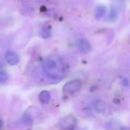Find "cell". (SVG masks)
Wrapping results in <instances>:
<instances>
[{"label":"cell","mask_w":130,"mask_h":130,"mask_svg":"<svg viewBox=\"0 0 130 130\" xmlns=\"http://www.w3.org/2000/svg\"><path fill=\"white\" fill-rule=\"evenodd\" d=\"M45 74L56 80L63 79L67 75V66L64 59L59 56L49 57L43 66Z\"/></svg>","instance_id":"obj_1"},{"label":"cell","mask_w":130,"mask_h":130,"mask_svg":"<svg viewBox=\"0 0 130 130\" xmlns=\"http://www.w3.org/2000/svg\"><path fill=\"white\" fill-rule=\"evenodd\" d=\"M82 85V84L80 80H73L65 84L62 91L66 95H72L81 90Z\"/></svg>","instance_id":"obj_2"},{"label":"cell","mask_w":130,"mask_h":130,"mask_svg":"<svg viewBox=\"0 0 130 130\" xmlns=\"http://www.w3.org/2000/svg\"><path fill=\"white\" fill-rule=\"evenodd\" d=\"M76 124V119L72 116H68L61 120L59 126L60 130H75Z\"/></svg>","instance_id":"obj_3"},{"label":"cell","mask_w":130,"mask_h":130,"mask_svg":"<svg viewBox=\"0 0 130 130\" xmlns=\"http://www.w3.org/2000/svg\"><path fill=\"white\" fill-rule=\"evenodd\" d=\"M76 47L78 51L83 54H87L91 50V45L90 42L86 39H79L76 42Z\"/></svg>","instance_id":"obj_4"},{"label":"cell","mask_w":130,"mask_h":130,"mask_svg":"<svg viewBox=\"0 0 130 130\" xmlns=\"http://www.w3.org/2000/svg\"><path fill=\"white\" fill-rule=\"evenodd\" d=\"M5 60L7 63L10 66H14L17 65L19 62V57L16 53L14 51L9 50L5 54Z\"/></svg>","instance_id":"obj_5"},{"label":"cell","mask_w":130,"mask_h":130,"mask_svg":"<svg viewBox=\"0 0 130 130\" xmlns=\"http://www.w3.org/2000/svg\"><path fill=\"white\" fill-rule=\"evenodd\" d=\"M93 108L98 113H104L106 111V104L102 100H96L93 103Z\"/></svg>","instance_id":"obj_6"},{"label":"cell","mask_w":130,"mask_h":130,"mask_svg":"<svg viewBox=\"0 0 130 130\" xmlns=\"http://www.w3.org/2000/svg\"><path fill=\"white\" fill-rule=\"evenodd\" d=\"M38 98H39V101L42 104H48L50 102L51 97H50V94L49 91H41L40 93Z\"/></svg>","instance_id":"obj_7"},{"label":"cell","mask_w":130,"mask_h":130,"mask_svg":"<svg viewBox=\"0 0 130 130\" xmlns=\"http://www.w3.org/2000/svg\"><path fill=\"white\" fill-rule=\"evenodd\" d=\"M106 12V7L104 5H98L95 10V18L97 20H100L104 15Z\"/></svg>","instance_id":"obj_8"},{"label":"cell","mask_w":130,"mask_h":130,"mask_svg":"<svg viewBox=\"0 0 130 130\" xmlns=\"http://www.w3.org/2000/svg\"><path fill=\"white\" fill-rule=\"evenodd\" d=\"M50 27L49 26H43V27L40 30V35L43 38H47L50 37Z\"/></svg>","instance_id":"obj_9"},{"label":"cell","mask_w":130,"mask_h":130,"mask_svg":"<svg viewBox=\"0 0 130 130\" xmlns=\"http://www.w3.org/2000/svg\"><path fill=\"white\" fill-rule=\"evenodd\" d=\"M8 74L5 71L0 72V84H4L8 81Z\"/></svg>","instance_id":"obj_10"},{"label":"cell","mask_w":130,"mask_h":130,"mask_svg":"<svg viewBox=\"0 0 130 130\" xmlns=\"http://www.w3.org/2000/svg\"><path fill=\"white\" fill-rule=\"evenodd\" d=\"M21 121L24 124H26V125H31V123H32V120H31L30 117H29L27 114H24L22 117Z\"/></svg>","instance_id":"obj_11"},{"label":"cell","mask_w":130,"mask_h":130,"mask_svg":"<svg viewBox=\"0 0 130 130\" xmlns=\"http://www.w3.org/2000/svg\"><path fill=\"white\" fill-rule=\"evenodd\" d=\"M117 11L115 9H111V11L110 12V14H109V20L113 21L114 19L117 18Z\"/></svg>","instance_id":"obj_12"},{"label":"cell","mask_w":130,"mask_h":130,"mask_svg":"<svg viewBox=\"0 0 130 130\" xmlns=\"http://www.w3.org/2000/svg\"><path fill=\"white\" fill-rule=\"evenodd\" d=\"M123 86H125V87H129V82H128V80L127 79H123Z\"/></svg>","instance_id":"obj_13"},{"label":"cell","mask_w":130,"mask_h":130,"mask_svg":"<svg viewBox=\"0 0 130 130\" xmlns=\"http://www.w3.org/2000/svg\"><path fill=\"white\" fill-rule=\"evenodd\" d=\"M2 127H3V122L2 120H0V130L2 129Z\"/></svg>","instance_id":"obj_14"},{"label":"cell","mask_w":130,"mask_h":130,"mask_svg":"<svg viewBox=\"0 0 130 130\" xmlns=\"http://www.w3.org/2000/svg\"><path fill=\"white\" fill-rule=\"evenodd\" d=\"M120 130H129V128H126V127H123V128L120 129Z\"/></svg>","instance_id":"obj_15"}]
</instances>
